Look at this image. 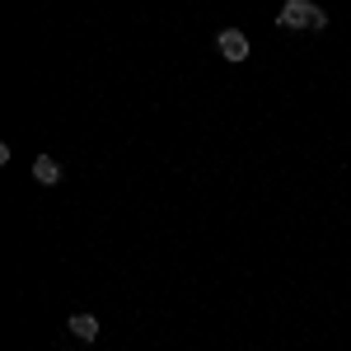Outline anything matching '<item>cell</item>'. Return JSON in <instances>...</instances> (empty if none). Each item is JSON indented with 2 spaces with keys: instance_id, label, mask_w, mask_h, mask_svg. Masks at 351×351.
Wrapping results in <instances>:
<instances>
[{
  "instance_id": "6da1fadb",
  "label": "cell",
  "mask_w": 351,
  "mask_h": 351,
  "mask_svg": "<svg viewBox=\"0 0 351 351\" xmlns=\"http://www.w3.org/2000/svg\"><path fill=\"white\" fill-rule=\"evenodd\" d=\"M276 28H309V33H319V28H328V14L319 5H309V0H286L281 14H276Z\"/></svg>"
},
{
  "instance_id": "7a4b0ae2",
  "label": "cell",
  "mask_w": 351,
  "mask_h": 351,
  "mask_svg": "<svg viewBox=\"0 0 351 351\" xmlns=\"http://www.w3.org/2000/svg\"><path fill=\"white\" fill-rule=\"evenodd\" d=\"M216 52L225 56V61H248V38H243V28H220L216 33Z\"/></svg>"
},
{
  "instance_id": "3957f363",
  "label": "cell",
  "mask_w": 351,
  "mask_h": 351,
  "mask_svg": "<svg viewBox=\"0 0 351 351\" xmlns=\"http://www.w3.org/2000/svg\"><path fill=\"white\" fill-rule=\"evenodd\" d=\"M33 178H38L43 188H56V183H61V164H56L52 155H38V160H33Z\"/></svg>"
},
{
  "instance_id": "277c9868",
  "label": "cell",
  "mask_w": 351,
  "mask_h": 351,
  "mask_svg": "<svg viewBox=\"0 0 351 351\" xmlns=\"http://www.w3.org/2000/svg\"><path fill=\"white\" fill-rule=\"evenodd\" d=\"M71 332H75V337H80V342H94V337H99V319H94V314H71Z\"/></svg>"
}]
</instances>
